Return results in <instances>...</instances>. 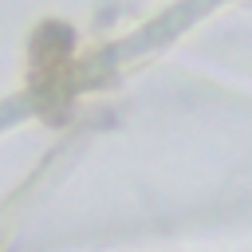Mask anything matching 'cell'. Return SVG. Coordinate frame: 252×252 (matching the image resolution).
I'll list each match as a JSON object with an SVG mask.
<instances>
[{
  "instance_id": "obj_1",
  "label": "cell",
  "mask_w": 252,
  "mask_h": 252,
  "mask_svg": "<svg viewBox=\"0 0 252 252\" xmlns=\"http://www.w3.org/2000/svg\"><path fill=\"white\" fill-rule=\"evenodd\" d=\"M71 28L63 24H43L32 39V87L47 98V94H63V79H67V63H71Z\"/></svg>"
}]
</instances>
